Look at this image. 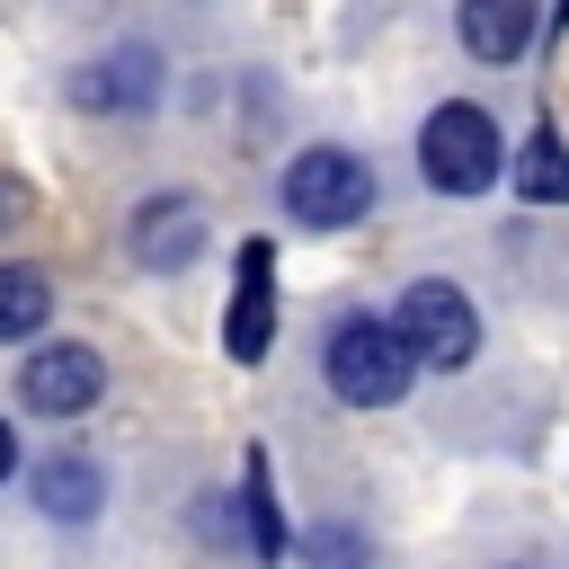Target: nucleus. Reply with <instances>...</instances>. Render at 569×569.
I'll return each instance as SVG.
<instances>
[{
    "label": "nucleus",
    "instance_id": "12",
    "mask_svg": "<svg viewBox=\"0 0 569 569\" xmlns=\"http://www.w3.org/2000/svg\"><path fill=\"white\" fill-rule=\"evenodd\" d=\"M44 311H53V284L36 276V267H0V338H36L44 329Z\"/></svg>",
    "mask_w": 569,
    "mask_h": 569
},
{
    "label": "nucleus",
    "instance_id": "1",
    "mask_svg": "<svg viewBox=\"0 0 569 569\" xmlns=\"http://www.w3.org/2000/svg\"><path fill=\"white\" fill-rule=\"evenodd\" d=\"M320 365H329V391L347 409H391L418 382V356H409V338L391 320H338V338H329Z\"/></svg>",
    "mask_w": 569,
    "mask_h": 569
},
{
    "label": "nucleus",
    "instance_id": "7",
    "mask_svg": "<svg viewBox=\"0 0 569 569\" xmlns=\"http://www.w3.org/2000/svg\"><path fill=\"white\" fill-rule=\"evenodd\" d=\"M133 258H142L151 276L196 267V258H204V213H196L187 196H151V204L133 213Z\"/></svg>",
    "mask_w": 569,
    "mask_h": 569
},
{
    "label": "nucleus",
    "instance_id": "14",
    "mask_svg": "<svg viewBox=\"0 0 569 569\" xmlns=\"http://www.w3.org/2000/svg\"><path fill=\"white\" fill-rule=\"evenodd\" d=\"M311 569H373V551H365V533L320 525V533H311Z\"/></svg>",
    "mask_w": 569,
    "mask_h": 569
},
{
    "label": "nucleus",
    "instance_id": "2",
    "mask_svg": "<svg viewBox=\"0 0 569 569\" xmlns=\"http://www.w3.org/2000/svg\"><path fill=\"white\" fill-rule=\"evenodd\" d=\"M418 169H427L436 196H480V187L498 178V124H489V107L445 98V107L418 124Z\"/></svg>",
    "mask_w": 569,
    "mask_h": 569
},
{
    "label": "nucleus",
    "instance_id": "6",
    "mask_svg": "<svg viewBox=\"0 0 569 569\" xmlns=\"http://www.w3.org/2000/svg\"><path fill=\"white\" fill-rule=\"evenodd\" d=\"M276 347V249L249 240L240 249V276H231V311H222V356L231 365H258Z\"/></svg>",
    "mask_w": 569,
    "mask_h": 569
},
{
    "label": "nucleus",
    "instance_id": "16",
    "mask_svg": "<svg viewBox=\"0 0 569 569\" xmlns=\"http://www.w3.org/2000/svg\"><path fill=\"white\" fill-rule=\"evenodd\" d=\"M18 471V436H9V418H0V480Z\"/></svg>",
    "mask_w": 569,
    "mask_h": 569
},
{
    "label": "nucleus",
    "instance_id": "5",
    "mask_svg": "<svg viewBox=\"0 0 569 569\" xmlns=\"http://www.w3.org/2000/svg\"><path fill=\"white\" fill-rule=\"evenodd\" d=\"M98 391H107V365H98L80 338H44V347L18 365V400H27L36 418H80Z\"/></svg>",
    "mask_w": 569,
    "mask_h": 569
},
{
    "label": "nucleus",
    "instance_id": "17",
    "mask_svg": "<svg viewBox=\"0 0 569 569\" xmlns=\"http://www.w3.org/2000/svg\"><path fill=\"white\" fill-rule=\"evenodd\" d=\"M560 18H569V0H560Z\"/></svg>",
    "mask_w": 569,
    "mask_h": 569
},
{
    "label": "nucleus",
    "instance_id": "15",
    "mask_svg": "<svg viewBox=\"0 0 569 569\" xmlns=\"http://www.w3.org/2000/svg\"><path fill=\"white\" fill-rule=\"evenodd\" d=\"M18 213H27V187H18V178H0V222H18Z\"/></svg>",
    "mask_w": 569,
    "mask_h": 569
},
{
    "label": "nucleus",
    "instance_id": "9",
    "mask_svg": "<svg viewBox=\"0 0 569 569\" xmlns=\"http://www.w3.org/2000/svg\"><path fill=\"white\" fill-rule=\"evenodd\" d=\"M453 27H462V44H471L480 62H516V53L533 44L542 9H533V0H462V9H453Z\"/></svg>",
    "mask_w": 569,
    "mask_h": 569
},
{
    "label": "nucleus",
    "instance_id": "4",
    "mask_svg": "<svg viewBox=\"0 0 569 569\" xmlns=\"http://www.w3.org/2000/svg\"><path fill=\"white\" fill-rule=\"evenodd\" d=\"M391 329L409 338V356H418V365H445V373H462V365L480 356V311H471V302H462V284H445V276L409 284V293H400V311H391Z\"/></svg>",
    "mask_w": 569,
    "mask_h": 569
},
{
    "label": "nucleus",
    "instance_id": "11",
    "mask_svg": "<svg viewBox=\"0 0 569 569\" xmlns=\"http://www.w3.org/2000/svg\"><path fill=\"white\" fill-rule=\"evenodd\" d=\"M516 196L525 204H569V142L560 133H533L516 151Z\"/></svg>",
    "mask_w": 569,
    "mask_h": 569
},
{
    "label": "nucleus",
    "instance_id": "8",
    "mask_svg": "<svg viewBox=\"0 0 569 569\" xmlns=\"http://www.w3.org/2000/svg\"><path fill=\"white\" fill-rule=\"evenodd\" d=\"M71 98H80V107H116V116H133V107L160 98V53H151V44H116V53H98V62L71 80Z\"/></svg>",
    "mask_w": 569,
    "mask_h": 569
},
{
    "label": "nucleus",
    "instance_id": "13",
    "mask_svg": "<svg viewBox=\"0 0 569 569\" xmlns=\"http://www.w3.org/2000/svg\"><path fill=\"white\" fill-rule=\"evenodd\" d=\"M240 516H249V551H258V560H276V551H284V525H276V498H267V462H258V453H249Z\"/></svg>",
    "mask_w": 569,
    "mask_h": 569
},
{
    "label": "nucleus",
    "instance_id": "10",
    "mask_svg": "<svg viewBox=\"0 0 569 569\" xmlns=\"http://www.w3.org/2000/svg\"><path fill=\"white\" fill-rule=\"evenodd\" d=\"M27 489H36V507H44V516L80 525V516H98V498H107V471H98L89 453H44V462L27 471Z\"/></svg>",
    "mask_w": 569,
    "mask_h": 569
},
{
    "label": "nucleus",
    "instance_id": "3",
    "mask_svg": "<svg viewBox=\"0 0 569 569\" xmlns=\"http://www.w3.org/2000/svg\"><path fill=\"white\" fill-rule=\"evenodd\" d=\"M284 213L311 222V231H347V222L373 213V169H365L356 151H338V142H311V151L284 169Z\"/></svg>",
    "mask_w": 569,
    "mask_h": 569
}]
</instances>
